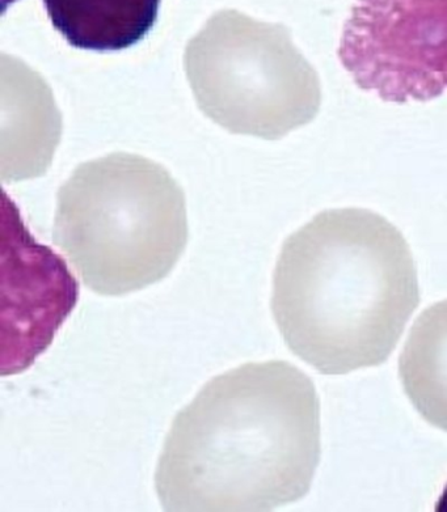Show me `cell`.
I'll return each mask as SVG.
<instances>
[{"label": "cell", "instance_id": "obj_1", "mask_svg": "<svg viewBox=\"0 0 447 512\" xmlns=\"http://www.w3.org/2000/svg\"><path fill=\"white\" fill-rule=\"evenodd\" d=\"M319 460L312 380L289 362L247 363L177 414L155 489L166 511H272L309 493Z\"/></svg>", "mask_w": 447, "mask_h": 512}, {"label": "cell", "instance_id": "obj_2", "mask_svg": "<svg viewBox=\"0 0 447 512\" xmlns=\"http://www.w3.org/2000/svg\"><path fill=\"white\" fill-rule=\"evenodd\" d=\"M419 304L407 240L370 210L316 215L285 241L274 270L277 327L288 348L324 375L385 363Z\"/></svg>", "mask_w": 447, "mask_h": 512}, {"label": "cell", "instance_id": "obj_3", "mask_svg": "<svg viewBox=\"0 0 447 512\" xmlns=\"http://www.w3.org/2000/svg\"><path fill=\"white\" fill-rule=\"evenodd\" d=\"M53 239L96 294L146 289L172 272L187 247L183 189L139 155L84 163L58 190Z\"/></svg>", "mask_w": 447, "mask_h": 512}, {"label": "cell", "instance_id": "obj_4", "mask_svg": "<svg viewBox=\"0 0 447 512\" xmlns=\"http://www.w3.org/2000/svg\"><path fill=\"white\" fill-rule=\"evenodd\" d=\"M184 66L198 107L234 134L280 139L322 104L318 73L285 25L217 12L188 42Z\"/></svg>", "mask_w": 447, "mask_h": 512}, {"label": "cell", "instance_id": "obj_5", "mask_svg": "<svg viewBox=\"0 0 447 512\" xmlns=\"http://www.w3.org/2000/svg\"><path fill=\"white\" fill-rule=\"evenodd\" d=\"M341 65L386 103H427L447 91V0H353Z\"/></svg>", "mask_w": 447, "mask_h": 512}, {"label": "cell", "instance_id": "obj_6", "mask_svg": "<svg viewBox=\"0 0 447 512\" xmlns=\"http://www.w3.org/2000/svg\"><path fill=\"white\" fill-rule=\"evenodd\" d=\"M2 375L27 370L77 306L79 285L65 260L37 243L18 207L2 203Z\"/></svg>", "mask_w": 447, "mask_h": 512}, {"label": "cell", "instance_id": "obj_7", "mask_svg": "<svg viewBox=\"0 0 447 512\" xmlns=\"http://www.w3.org/2000/svg\"><path fill=\"white\" fill-rule=\"evenodd\" d=\"M50 20L71 46L118 52L153 29L162 0H42Z\"/></svg>", "mask_w": 447, "mask_h": 512}, {"label": "cell", "instance_id": "obj_8", "mask_svg": "<svg viewBox=\"0 0 447 512\" xmlns=\"http://www.w3.org/2000/svg\"><path fill=\"white\" fill-rule=\"evenodd\" d=\"M399 376L417 412L447 431V299L413 324L400 354Z\"/></svg>", "mask_w": 447, "mask_h": 512}, {"label": "cell", "instance_id": "obj_9", "mask_svg": "<svg viewBox=\"0 0 447 512\" xmlns=\"http://www.w3.org/2000/svg\"><path fill=\"white\" fill-rule=\"evenodd\" d=\"M438 511H447V488L445 489L444 495L440 499V506H438Z\"/></svg>", "mask_w": 447, "mask_h": 512}, {"label": "cell", "instance_id": "obj_10", "mask_svg": "<svg viewBox=\"0 0 447 512\" xmlns=\"http://www.w3.org/2000/svg\"><path fill=\"white\" fill-rule=\"evenodd\" d=\"M14 2H16V0H3V12L6 11L8 4H12Z\"/></svg>", "mask_w": 447, "mask_h": 512}]
</instances>
